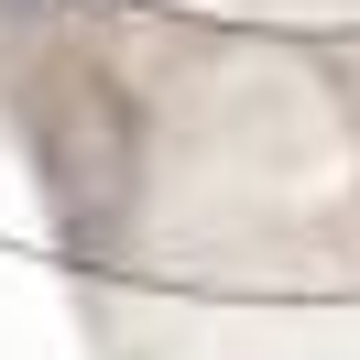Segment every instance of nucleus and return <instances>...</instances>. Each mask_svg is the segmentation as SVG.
Masks as SVG:
<instances>
[{
	"mask_svg": "<svg viewBox=\"0 0 360 360\" xmlns=\"http://www.w3.org/2000/svg\"><path fill=\"white\" fill-rule=\"evenodd\" d=\"M11 110H22V153H33V175L55 197V229L77 251H110L120 207L142 186V120L120 98V77L88 66V55H33Z\"/></svg>",
	"mask_w": 360,
	"mask_h": 360,
	"instance_id": "1",
	"label": "nucleus"
},
{
	"mask_svg": "<svg viewBox=\"0 0 360 360\" xmlns=\"http://www.w3.org/2000/svg\"><path fill=\"white\" fill-rule=\"evenodd\" d=\"M0 11H44V0H0Z\"/></svg>",
	"mask_w": 360,
	"mask_h": 360,
	"instance_id": "2",
	"label": "nucleus"
}]
</instances>
